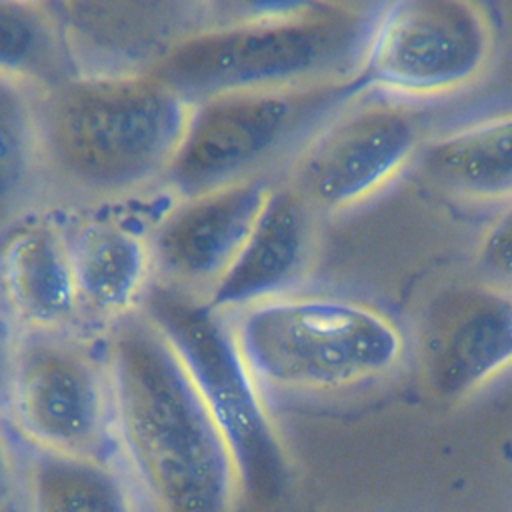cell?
<instances>
[{
	"mask_svg": "<svg viewBox=\"0 0 512 512\" xmlns=\"http://www.w3.org/2000/svg\"><path fill=\"white\" fill-rule=\"evenodd\" d=\"M112 416L124 458L158 512H236L232 448L192 374L140 310L114 320L108 346Z\"/></svg>",
	"mask_w": 512,
	"mask_h": 512,
	"instance_id": "cell-1",
	"label": "cell"
},
{
	"mask_svg": "<svg viewBox=\"0 0 512 512\" xmlns=\"http://www.w3.org/2000/svg\"><path fill=\"white\" fill-rule=\"evenodd\" d=\"M36 104L46 176L98 198L164 182L192 108L154 74H78Z\"/></svg>",
	"mask_w": 512,
	"mask_h": 512,
	"instance_id": "cell-2",
	"label": "cell"
},
{
	"mask_svg": "<svg viewBox=\"0 0 512 512\" xmlns=\"http://www.w3.org/2000/svg\"><path fill=\"white\" fill-rule=\"evenodd\" d=\"M230 318L254 376L278 390L352 388L388 376L404 356L396 322L348 298L288 294Z\"/></svg>",
	"mask_w": 512,
	"mask_h": 512,
	"instance_id": "cell-3",
	"label": "cell"
},
{
	"mask_svg": "<svg viewBox=\"0 0 512 512\" xmlns=\"http://www.w3.org/2000/svg\"><path fill=\"white\" fill-rule=\"evenodd\" d=\"M368 24L338 4L302 18L206 28L150 74L190 104L228 92L348 82L358 76Z\"/></svg>",
	"mask_w": 512,
	"mask_h": 512,
	"instance_id": "cell-4",
	"label": "cell"
},
{
	"mask_svg": "<svg viewBox=\"0 0 512 512\" xmlns=\"http://www.w3.org/2000/svg\"><path fill=\"white\" fill-rule=\"evenodd\" d=\"M166 336L226 436L242 494L260 506L278 502L292 480L288 448L248 366L232 318L208 298L152 276L138 306Z\"/></svg>",
	"mask_w": 512,
	"mask_h": 512,
	"instance_id": "cell-5",
	"label": "cell"
},
{
	"mask_svg": "<svg viewBox=\"0 0 512 512\" xmlns=\"http://www.w3.org/2000/svg\"><path fill=\"white\" fill-rule=\"evenodd\" d=\"M358 78L198 100L166 174L178 198L238 184L292 164L312 134L360 92Z\"/></svg>",
	"mask_w": 512,
	"mask_h": 512,
	"instance_id": "cell-6",
	"label": "cell"
},
{
	"mask_svg": "<svg viewBox=\"0 0 512 512\" xmlns=\"http://www.w3.org/2000/svg\"><path fill=\"white\" fill-rule=\"evenodd\" d=\"M494 44L478 0H388L368 24L356 78L398 98L448 96L482 78Z\"/></svg>",
	"mask_w": 512,
	"mask_h": 512,
	"instance_id": "cell-7",
	"label": "cell"
},
{
	"mask_svg": "<svg viewBox=\"0 0 512 512\" xmlns=\"http://www.w3.org/2000/svg\"><path fill=\"white\" fill-rule=\"evenodd\" d=\"M8 408L38 450L100 458L114 422L110 374L58 330H26L16 340Z\"/></svg>",
	"mask_w": 512,
	"mask_h": 512,
	"instance_id": "cell-8",
	"label": "cell"
},
{
	"mask_svg": "<svg viewBox=\"0 0 512 512\" xmlns=\"http://www.w3.org/2000/svg\"><path fill=\"white\" fill-rule=\"evenodd\" d=\"M422 146L416 116L392 100H348L288 166V184L318 212L350 210L388 186Z\"/></svg>",
	"mask_w": 512,
	"mask_h": 512,
	"instance_id": "cell-9",
	"label": "cell"
},
{
	"mask_svg": "<svg viewBox=\"0 0 512 512\" xmlns=\"http://www.w3.org/2000/svg\"><path fill=\"white\" fill-rule=\"evenodd\" d=\"M416 360L422 386L442 402L512 368V292L478 278L438 288L418 316Z\"/></svg>",
	"mask_w": 512,
	"mask_h": 512,
	"instance_id": "cell-10",
	"label": "cell"
},
{
	"mask_svg": "<svg viewBox=\"0 0 512 512\" xmlns=\"http://www.w3.org/2000/svg\"><path fill=\"white\" fill-rule=\"evenodd\" d=\"M78 74H150L206 30V0H52Z\"/></svg>",
	"mask_w": 512,
	"mask_h": 512,
	"instance_id": "cell-11",
	"label": "cell"
},
{
	"mask_svg": "<svg viewBox=\"0 0 512 512\" xmlns=\"http://www.w3.org/2000/svg\"><path fill=\"white\" fill-rule=\"evenodd\" d=\"M272 184L252 178L178 198L148 236L154 276L208 298L242 250Z\"/></svg>",
	"mask_w": 512,
	"mask_h": 512,
	"instance_id": "cell-12",
	"label": "cell"
},
{
	"mask_svg": "<svg viewBox=\"0 0 512 512\" xmlns=\"http://www.w3.org/2000/svg\"><path fill=\"white\" fill-rule=\"evenodd\" d=\"M318 212L288 184H272L236 260L208 302L220 312L296 294L316 254Z\"/></svg>",
	"mask_w": 512,
	"mask_h": 512,
	"instance_id": "cell-13",
	"label": "cell"
},
{
	"mask_svg": "<svg viewBox=\"0 0 512 512\" xmlns=\"http://www.w3.org/2000/svg\"><path fill=\"white\" fill-rule=\"evenodd\" d=\"M0 290L26 330H58L78 310L66 234L44 218L14 224L0 242Z\"/></svg>",
	"mask_w": 512,
	"mask_h": 512,
	"instance_id": "cell-14",
	"label": "cell"
},
{
	"mask_svg": "<svg viewBox=\"0 0 512 512\" xmlns=\"http://www.w3.org/2000/svg\"><path fill=\"white\" fill-rule=\"evenodd\" d=\"M78 308L104 320L136 310L154 266L148 238L112 218H88L66 234Z\"/></svg>",
	"mask_w": 512,
	"mask_h": 512,
	"instance_id": "cell-15",
	"label": "cell"
},
{
	"mask_svg": "<svg viewBox=\"0 0 512 512\" xmlns=\"http://www.w3.org/2000/svg\"><path fill=\"white\" fill-rule=\"evenodd\" d=\"M424 180L468 202L512 200V112L488 116L424 142L416 154Z\"/></svg>",
	"mask_w": 512,
	"mask_h": 512,
	"instance_id": "cell-16",
	"label": "cell"
},
{
	"mask_svg": "<svg viewBox=\"0 0 512 512\" xmlns=\"http://www.w3.org/2000/svg\"><path fill=\"white\" fill-rule=\"evenodd\" d=\"M0 76L36 92L78 76L52 0H0Z\"/></svg>",
	"mask_w": 512,
	"mask_h": 512,
	"instance_id": "cell-17",
	"label": "cell"
},
{
	"mask_svg": "<svg viewBox=\"0 0 512 512\" xmlns=\"http://www.w3.org/2000/svg\"><path fill=\"white\" fill-rule=\"evenodd\" d=\"M30 512H136L124 478L104 460L38 450L28 466Z\"/></svg>",
	"mask_w": 512,
	"mask_h": 512,
	"instance_id": "cell-18",
	"label": "cell"
},
{
	"mask_svg": "<svg viewBox=\"0 0 512 512\" xmlns=\"http://www.w3.org/2000/svg\"><path fill=\"white\" fill-rule=\"evenodd\" d=\"M46 176L36 90L0 76V232Z\"/></svg>",
	"mask_w": 512,
	"mask_h": 512,
	"instance_id": "cell-19",
	"label": "cell"
},
{
	"mask_svg": "<svg viewBox=\"0 0 512 512\" xmlns=\"http://www.w3.org/2000/svg\"><path fill=\"white\" fill-rule=\"evenodd\" d=\"M334 0H206V28L302 18L336 8Z\"/></svg>",
	"mask_w": 512,
	"mask_h": 512,
	"instance_id": "cell-20",
	"label": "cell"
},
{
	"mask_svg": "<svg viewBox=\"0 0 512 512\" xmlns=\"http://www.w3.org/2000/svg\"><path fill=\"white\" fill-rule=\"evenodd\" d=\"M476 278L512 292V200L482 232L474 252Z\"/></svg>",
	"mask_w": 512,
	"mask_h": 512,
	"instance_id": "cell-21",
	"label": "cell"
},
{
	"mask_svg": "<svg viewBox=\"0 0 512 512\" xmlns=\"http://www.w3.org/2000/svg\"><path fill=\"white\" fill-rule=\"evenodd\" d=\"M14 356H16V340L12 336L10 324L0 310V408L8 406V392L10 380L14 370Z\"/></svg>",
	"mask_w": 512,
	"mask_h": 512,
	"instance_id": "cell-22",
	"label": "cell"
},
{
	"mask_svg": "<svg viewBox=\"0 0 512 512\" xmlns=\"http://www.w3.org/2000/svg\"><path fill=\"white\" fill-rule=\"evenodd\" d=\"M16 496L14 460L4 432L0 430V512H10Z\"/></svg>",
	"mask_w": 512,
	"mask_h": 512,
	"instance_id": "cell-23",
	"label": "cell"
}]
</instances>
